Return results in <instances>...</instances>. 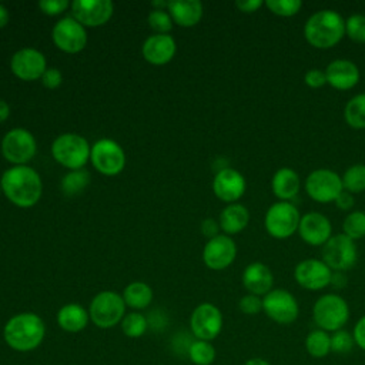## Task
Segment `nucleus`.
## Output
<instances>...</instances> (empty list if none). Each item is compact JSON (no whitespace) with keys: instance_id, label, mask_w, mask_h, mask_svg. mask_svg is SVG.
<instances>
[{"instance_id":"1","label":"nucleus","mask_w":365,"mask_h":365,"mask_svg":"<svg viewBox=\"0 0 365 365\" xmlns=\"http://www.w3.org/2000/svg\"><path fill=\"white\" fill-rule=\"evenodd\" d=\"M345 36V20L331 9H322L308 17L304 24V37L315 48L335 47Z\"/></svg>"},{"instance_id":"2","label":"nucleus","mask_w":365,"mask_h":365,"mask_svg":"<svg viewBox=\"0 0 365 365\" xmlns=\"http://www.w3.org/2000/svg\"><path fill=\"white\" fill-rule=\"evenodd\" d=\"M1 188L13 204L27 208L40 200L41 180L31 167L16 165L3 174Z\"/></svg>"},{"instance_id":"3","label":"nucleus","mask_w":365,"mask_h":365,"mask_svg":"<svg viewBox=\"0 0 365 365\" xmlns=\"http://www.w3.org/2000/svg\"><path fill=\"white\" fill-rule=\"evenodd\" d=\"M46 327L43 319L33 312H21L11 317L4 325L6 344L19 352L36 349L44 339Z\"/></svg>"},{"instance_id":"4","label":"nucleus","mask_w":365,"mask_h":365,"mask_svg":"<svg viewBox=\"0 0 365 365\" xmlns=\"http://www.w3.org/2000/svg\"><path fill=\"white\" fill-rule=\"evenodd\" d=\"M312 318L319 329L335 332L349 319V307L346 301L338 294L321 295L312 307Z\"/></svg>"},{"instance_id":"5","label":"nucleus","mask_w":365,"mask_h":365,"mask_svg":"<svg viewBox=\"0 0 365 365\" xmlns=\"http://www.w3.org/2000/svg\"><path fill=\"white\" fill-rule=\"evenodd\" d=\"M301 214L291 201H277L265 212L264 227L275 240H285L298 231Z\"/></svg>"},{"instance_id":"6","label":"nucleus","mask_w":365,"mask_h":365,"mask_svg":"<svg viewBox=\"0 0 365 365\" xmlns=\"http://www.w3.org/2000/svg\"><path fill=\"white\" fill-rule=\"evenodd\" d=\"M51 153L57 163L71 170H80L87 163L91 151L86 138L78 134L67 133L54 140Z\"/></svg>"},{"instance_id":"7","label":"nucleus","mask_w":365,"mask_h":365,"mask_svg":"<svg viewBox=\"0 0 365 365\" xmlns=\"http://www.w3.org/2000/svg\"><path fill=\"white\" fill-rule=\"evenodd\" d=\"M305 191L317 202L327 204L336 200L344 191L342 177L329 168H317L305 178Z\"/></svg>"},{"instance_id":"8","label":"nucleus","mask_w":365,"mask_h":365,"mask_svg":"<svg viewBox=\"0 0 365 365\" xmlns=\"http://www.w3.org/2000/svg\"><path fill=\"white\" fill-rule=\"evenodd\" d=\"M358 259V248L355 241L345 234L332 235L322 245V261L335 272L351 269Z\"/></svg>"},{"instance_id":"9","label":"nucleus","mask_w":365,"mask_h":365,"mask_svg":"<svg viewBox=\"0 0 365 365\" xmlns=\"http://www.w3.org/2000/svg\"><path fill=\"white\" fill-rule=\"evenodd\" d=\"M124 311L125 302L123 297L113 291H103L93 298L88 315L97 327L111 328L123 321Z\"/></svg>"},{"instance_id":"10","label":"nucleus","mask_w":365,"mask_h":365,"mask_svg":"<svg viewBox=\"0 0 365 365\" xmlns=\"http://www.w3.org/2000/svg\"><path fill=\"white\" fill-rule=\"evenodd\" d=\"M262 311L277 324H292L299 315V305L295 297L282 288H272L262 297Z\"/></svg>"},{"instance_id":"11","label":"nucleus","mask_w":365,"mask_h":365,"mask_svg":"<svg viewBox=\"0 0 365 365\" xmlns=\"http://www.w3.org/2000/svg\"><path fill=\"white\" fill-rule=\"evenodd\" d=\"M332 269L318 258L299 261L294 269V278L299 287L308 291H319L331 284Z\"/></svg>"},{"instance_id":"12","label":"nucleus","mask_w":365,"mask_h":365,"mask_svg":"<svg viewBox=\"0 0 365 365\" xmlns=\"http://www.w3.org/2000/svg\"><path fill=\"white\" fill-rule=\"evenodd\" d=\"M190 325L197 339L212 341L222 329V314L214 304H200L191 314Z\"/></svg>"},{"instance_id":"13","label":"nucleus","mask_w":365,"mask_h":365,"mask_svg":"<svg viewBox=\"0 0 365 365\" xmlns=\"http://www.w3.org/2000/svg\"><path fill=\"white\" fill-rule=\"evenodd\" d=\"M91 163L106 175H115L118 174L125 164V157L123 148L113 140L103 138L98 140L91 148Z\"/></svg>"},{"instance_id":"14","label":"nucleus","mask_w":365,"mask_h":365,"mask_svg":"<svg viewBox=\"0 0 365 365\" xmlns=\"http://www.w3.org/2000/svg\"><path fill=\"white\" fill-rule=\"evenodd\" d=\"M1 153L10 163L23 165L36 154L34 137L24 128H14L4 135L1 141Z\"/></svg>"},{"instance_id":"15","label":"nucleus","mask_w":365,"mask_h":365,"mask_svg":"<svg viewBox=\"0 0 365 365\" xmlns=\"http://www.w3.org/2000/svg\"><path fill=\"white\" fill-rule=\"evenodd\" d=\"M56 46L66 53H78L86 47L87 33L76 19L64 17L53 29Z\"/></svg>"},{"instance_id":"16","label":"nucleus","mask_w":365,"mask_h":365,"mask_svg":"<svg viewBox=\"0 0 365 365\" xmlns=\"http://www.w3.org/2000/svg\"><path fill=\"white\" fill-rule=\"evenodd\" d=\"M298 234L301 240L312 247H322L332 237V224L324 214L309 211L301 215Z\"/></svg>"},{"instance_id":"17","label":"nucleus","mask_w":365,"mask_h":365,"mask_svg":"<svg viewBox=\"0 0 365 365\" xmlns=\"http://www.w3.org/2000/svg\"><path fill=\"white\" fill-rule=\"evenodd\" d=\"M113 3L110 0H74L71 11L74 19L83 26H101L110 20L113 14Z\"/></svg>"},{"instance_id":"18","label":"nucleus","mask_w":365,"mask_h":365,"mask_svg":"<svg viewBox=\"0 0 365 365\" xmlns=\"http://www.w3.org/2000/svg\"><path fill=\"white\" fill-rule=\"evenodd\" d=\"M237 255V245L228 235H217L204 247L202 258L208 268L224 269L232 264Z\"/></svg>"},{"instance_id":"19","label":"nucleus","mask_w":365,"mask_h":365,"mask_svg":"<svg viewBox=\"0 0 365 365\" xmlns=\"http://www.w3.org/2000/svg\"><path fill=\"white\" fill-rule=\"evenodd\" d=\"M245 178L242 174L234 168L225 167L218 170L212 181L214 194L225 201V202H235L242 197L245 192Z\"/></svg>"},{"instance_id":"20","label":"nucleus","mask_w":365,"mask_h":365,"mask_svg":"<svg viewBox=\"0 0 365 365\" xmlns=\"http://www.w3.org/2000/svg\"><path fill=\"white\" fill-rule=\"evenodd\" d=\"M11 71L20 80H37L46 71V58L34 48H21L11 57Z\"/></svg>"},{"instance_id":"21","label":"nucleus","mask_w":365,"mask_h":365,"mask_svg":"<svg viewBox=\"0 0 365 365\" xmlns=\"http://www.w3.org/2000/svg\"><path fill=\"white\" fill-rule=\"evenodd\" d=\"M325 77L327 84H329L335 90H351L354 88L359 81V68L358 66L346 58H336L332 60L325 67Z\"/></svg>"},{"instance_id":"22","label":"nucleus","mask_w":365,"mask_h":365,"mask_svg":"<svg viewBox=\"0 0 365 365\" xmlns=\"http://www.w3.org/2000/svg\"><path fill=\"white\" fill-rule=\"evenodd\" d=\"M242 284L248 294L258 297L267 295L274 285V275L268 265L255 261L245 267L242 272Z\"/></svg>"},{"instance_id":"23","label":"nucleus","mask_w":365,"mask_h":365,"mask_svg":"<svg viewBox=\"0 0 365 365\" xmlns=\"http://www.w3.org/2000/svg\"><path fill=\"white\" fill-rule=\"evenodd\" d=\"M175 53L174 38L168 34H155L145 40L143 44V56L151 64H165Z\"/></svg>"},{"instance_id":"24","label":"nucleus","mask_w":365,"mask_h":365,"mask_svg":"<svg viewBox=\"0 0 365 365\" xmlns=\"http://www.w3.org/2000/svg\"><path fill=\"white\" fill-rule=\"evenodd\" d=\"M301 188L299 175L291 167L278 168L271 180V190L279 201H291Z\"/></svg>"},{"instance_id":"25","label":"nucleus","mask_w":365,"mask_h":365,"mask_svg":"<svg viewBox=\"0 0 365 365\" xmlns=\"http://www.w3.org/2000/svg\"><path fill=\"white\" fill-rule=\"evenodd\" d=\"M168 10L173 20L182 27L194 26L202 17V4L198 0H173L168 1Z\"/></svg>"},{"instance_id":"26","label":"nucleus","mask_w":365,"mask_h":365,"mask_svg":"<svg viewBox=\"0 0 365 365\" xmlns=\"http://www.w3.org/2000/svg\"><path fill=\"white\" fill-rule=\"evenodd\" d=\"M250 222V211L238 202L227 205L220 214V228L227 234L241 232Z\"/></svg>"},{"instance_id":"27","label":"nucleus","mask_w":365,"mask_h":365,"mask_svg":"<svg viewBox=\"0 0 365 365\" xmlns=\"http://www.w3.org/2000/svg\"><path fill=\"white\" fill-rule=\"evenodd\" d=\"M57 322L60 328L67 332H80L88 322V314L78 304H67L60 308L57 314Z\"/></svg>"},{"instance_id":"28","label":"nucleus","mask_w":365,"mask_h":365,"mask_svg":"<svg viewBox=\"0 0 365 365\" xmlns=\"http://www.w3.org/2000/svg\"><path fill=\"white\" fill-rule=\"evenodd\" d=\"M123 299H124L125 305H128L134 309H143L150 305V302L153 299V291L144 282H131L125 287Z\"/></svg>"},{"instance_id":"29","label":"nucleus","mask_w":365,"mask_h":365,"mask_svg":"<svg viewBox=\"0 0 365 365\" xmlns=\"http://www.w3.org/2000/svg\"><path fill=\"white\" fill-rule=\"evenodd\" d=\"M344 117L351 128H365V93L356 94L348 100L344 108Z\"/></svg>"},{"instance_id":"30","label":"nucleus","mask_w":365,"mask_h":365,"mask_svg":"<svg viewBox=\"0 0 365 365\" xmlns=\"http://www.w3.org/2000/svg\"><path fill=\"white\" fill-rule=\"evenodd\" d=\"M305 349L314 358H324L331 352V335L322 329L311 331L305 338Z\"/></svg>"},{"instance_id":"31","label":"nucleus","mask_w":365,"mask_h":365,"mask_svg":"<svg viewBox=\"0 0 365 365\" xmlns=\"http://www.w3.org/2000/svg\"><path fill=\"white\" fill-rule=\"evenodd\" d=\"M344 190L351 194L365 191V164H354L344 171L342 175Z\"/></svg>"},{"instance_id":"32","label":"nucleus","mask_w":365,"mask_h":365,"mask_svg":"<svg viewBox=\"0 0 365 365\" xmlns=\"http://www.w3.org/2000/svg\"><path fill=\"white\" fill-rule=\"evenodd\" d=\"M188 356L195 365H211L215 359V348L210 341L195 339L188 346Z\"/></svg>"},{"instance_id":"33","label":"nucleus","mask_w":365,"mask_h":365,"mask_svg":"<svg viewBox=\"0 0 365 365\" xmlns=\"http://www.w3.org/2000/svg\"><path fill=\"white\" fill-rule=\"evenodd\" d=\"M342 230L348 238L352 241L361 240L365 237V212L364 211H351L342 221Z\"/></svg>"},{"instance_id":"34","label":"nucleus","mask_w":365,"mask_h":365,"mask_svg":"<svg viewBox=\"0 0 365 365\" xmlns=\"http://www.w3.org/2000/svg\"><path fill=\"white\" fill-rule=\"evenodd\" d=\"M147 318L140 312H130L121 321L123 332L130 338H138L147 331Z\"/></svg>"},{"instance_id":"35","label":"nucleus","mask_w":365,"mask_h":365,"mask_svg":"<svg viewBox=\"0 0 365 365\" xmlns=\"http://www.w3.org/2000/svg\"><path fill=\"white\" fill-rule=\"evenodd\" d=\"M88 182H90V174L84 170H76L68 173L63 178L61 188L67 195H73V194H78Z\"/></svg>"},{"instance_id":"36","label":"nucleus","mask_w":365,"mask_h":365,"mask_svg":"<svg viewBox=\"0 0 365 365\" xmlns=\"http://www.w3.org/2000/svg\"><path fill=\"white\" fill-rule=\"evenodd\" d=\"M264 4L272 14L279 17H292L302 7L301 0H267Z\"/></svg>"},{"instance_id":"37","label":"nucleus","mask_w":365,"mask_h":365,"mask_svg":"<svg viewBox=\"0 0 365 365\" xmlns=\"http://www.w3.org/2000/svg\"><path fill=\"white\" fill-rule=\"evenodd\" d=\"M345 34L358 44L365 43V16L352 14L345 20Z\"/></svg>"},{"instance_id":"38","label":"nucleus","mask_w":365,"mask_h":365,"mask_svg":"<svg viewBox=\"0 0 365 365\" xmlns=\"http://www.w3.org/2000/svg\"><path fill=\"white\" fill-rule=\"evenodd\" d=\"M355 341L352 334L345 329H339L332 332L331 335V351L336 354H346L352 349Z\"/></svg>"},{"instance_id":"39","label":"nucleus","mask_w":365,"mask_h":365,"mask_svg":"<svg viewBox=\"0 0 365 365\" xmlns=\"http://www.w3.org/2000/svg\"><path fill=\"white\" fill-rule=\"evenodd\" d=\"M148 23L150 27L161 34H165L171 30L173 27V21L171 17L164 11V10H153L148 14Z\"/></svg>"},{"instance_id":"40","label":"nucleus","mask_w":365,"mask_h":365,"mask_svg":"<svg viewBox=\"0 0 365 365\" xmlns=\"http://www.w3.org/2000/svg\"><path fill=\"white\" fill-rule=\"evenodd\" d=\"M238 308L247 315H257L262 311V298L254 294H247L240 299Z\"/></svg>"},{"instance_id":"41","label":"nucleus","mask_w":365,"mask_h":365,"mask_svg":"<svg viewBox=\"0 0 365 365\" xmlns=\"http://www.w3.org/2000/svg\"><path fill=\"white\" fill-rule=\"evenodd\" d=\"M304 83L311 87V88H319L322 86L327 84V77H325V71L319 70V68H311L305 73L304 76Z\"/></svg>"},{"instance_id":"42","label":"nucleus","mask_w":365,"mask_h":365,"mask_svg":"<svg viewBox=\"0 0 365 365\" xmlns=\"http://www.w3.org/2000/svg\"><path fill=\"white\" fill-rule=\"evenodd\" d=\"M38 7L46 14L56 16L68 7V1L67 0H43L38 3Z\"/></svg>"},{"instance_id":"43","label":"nucleus","mask_w":365,"mask_h":365,"mask_svg":"<svg viewBox=\"0 0 365 365\" xmlns=\"http://www.w3.org/2000/svg\"><path fill=\"white\" fill-rule=\"evenodd\" d=\"M61 73L57 68H47L41 76V81L47 88H56L61 84Z\"/></svg>"},{"instance_id":"44","label":"nucleus","mask_w":365,"mask_h":365,"mask_svg":"<svg viewBox=\"0 0 365 365\" xmlns=\"http://www.w3.org/2000/svg\"><path fill=\"white\" fill-rule=\"evenodd\" d=\"M352 336H354L355 344H356L361 349L365 351V315H362V317L356 321V324H355V327H354V334H352Z\"/></svg>"},{"instance_id":"45","label":"nucleus","mask_w":365,"mask_h":365,"mask_svg":"<svg viewBox=\"0 0 365 365\" xmlns=\"http://www.w3.org/2000/svg\"><path fill=\"white\" fill-rule=\"evenodd\" d=\"M334 202L336 204V208H338V210L348 211V210H351V208L354 207L355 198H354V195H352L351 192H348V191L344 190V191L336 197V200H335Z\"/></svg>"},{"instance_id":"46","label":"nucleus","mask_w":365,"mask_h":365,"mask_svg":"<svg viewBox=\"0 0 365 365\" xmlns=\"http://www.w3.org/2000/svg\"><path fill=\"white\" fill-rule=\"evenodd\" d=\"M235 6L242 13H254L262 6V1L261 0H237Z\"/></svg>"},{"instance_id":"47","label":"nucleus","mask_w":365,"mask_h":365,"mask_svg":"<svg viewBox=\"0 0 365 365\" xmlns=\"http://www.w3.org/2000/svg\"><path fill=\"white\" fill-rule=\"evenodd\" d=\"M218 230H220V225H218L217 221L212 220V218H207V220H204L202 224H201V231H202V234H204L207 238H210V240L218 235Z\"/></svg>"},{"instance_id":"48","label":"nucleus","mask_w":365,"mask_h":365,"mask_svg":"<svg viewBox=\"0 0 365 365\" xmlns=\"http://www.w3.org/2000/svg\"><path fill=\"white\" fill-rule=\"evenodd\" d=\"M346 282L345 277L342 275V272H334L332 274V279H331V284H334L335 287H344Z\"/></svg>"},{"instance_id":"49","label":"nucleus","mask_w":365,"mask_h":365,"mask_svg":"<svg viewBox=\"0 0 365 365\" xmlns=\"http://www.w3.org/2000/svg\"><path fill=\"white\" fill-rule=\"evenodd\" d=\"M9 113H10V108H9L7 103L0 98V123L9 117Z\"/></svg>"},{"instance_id":"50","label":"nucleus","mask_w":365,"mask_h":365,"mask_svg":"<svg viewBox=\"0 0 365 365\" xmlns=\"http://www.w3.org/2000/svg\"><path fill=\"white\" fill-rule=\"evenodd\" d=\"M9 21V13H7V9L4 6L0 4V29L4 27Z\"/></svg>"},{"instance_id":"51","label":"nucleus","mask_w":365,"mask_h":365,"mask_svg":"<svg viewBox=\"0 0 365 365\" xmlns=\"http://www.w3.org/2000/svg\"><path fill=\"white\" fill-rule=\"evenodd\" d=\"M244 365H271V364L267 359H262V358H251Z\"/></svg>"},{"instance_id":"52","label":"nucleus","mask_w":365,"mask_h":365,"mask_svg":"<svg viewBox=\"0 0 365 365\" xmlns=\"http://www.w3.org/2000/svg\"><path fill=\"white\" fill-rule=\"evenodd\" d=\"M153 6H157V7H160V6H168V3H165V1H153Z\"/></svg>"}]
</instances>
